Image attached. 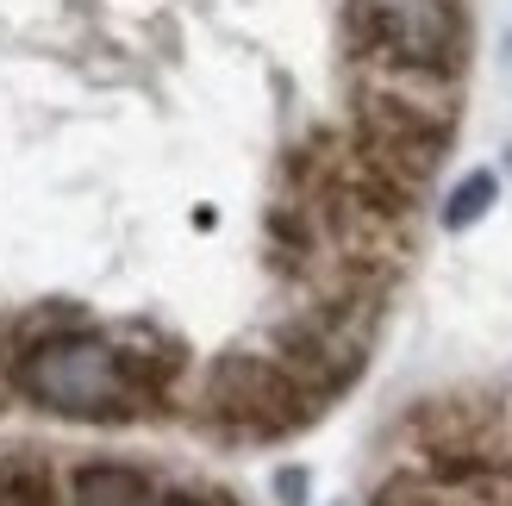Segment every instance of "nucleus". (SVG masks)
<instances>
[{
  "instance_id": "39448f33",
  "label": "nucleus",
  "mask_w": 512,
  "mask_h": 506,
  "mask_svg": "<svg viewBox=\"0 0 512 506\" xmlns=\"http://www.w3.org/2000/svg\"><path fill=\"white\" fill-rule=\"evenodd\" d=\"M381 38H388V0H344V50L350 57L375 63Z\"/></svg>"
},
{
  "instance_id": "f257e3e1",
  "label": "nucleus",
  "mask_w": 512,
  "mask_h": 506,
  "mask_svg": "<svg viewBox=\"0 0 512 506\" xmlns=\"http://www.w3.org/2000/svg\"><path fill=\"white\" fill-rule=\"evenodd\" d=\"M19 388L25 400H38L44 413H63V419H132L138 407L157 400L132 375L119 344L88 332L32 338L19 350Z\"/></svg>"
},
{
  "instance_id": "423d86ee",
  "label": "nucleus",
  "mask_w": 512,
  "mask_h": 506,
  "mask_svg": "<svg viewBox=\"0 0 512 506\" xmlns=\"http://www.w3.org/2000/svg\"><path fill=\"white\" fill-rule=\"evenodd\" d=\"M494 194H500V182H494L488 169H481V175H469V182H463V188H456V194L444 200V225H450V232H463V225H475L481 213L494 207Z\"/></svg>"
},
{
  "instance_id": "0eeeda50",
  "label": "nucleus",
  "mask_w": 512,
  "mask_h": 506,
  "mask_svg": "<svg viewBox=\"0 0 512 506\" xmlns=\"http://www.w3.org/2000/svg\"><path fill=\"white\" fill-rule=\"evenodd\" d=\"M0 506H57L44 469H0Z\"/></svg>"
},
{
  "instance_id": "6e6552de",
  "label": "nucleus",
  "mask_w": 512,
  "mask_h": 506,
  "mask_svg": "<svg viewBox=\"0 0 512 506\" xmlns=\"http://www.w3.org/2000/svg\"><path fill=\"white\" fill-rule=\"evenodd\" d=\"M182 506H194V500H182Z\"/></svg>"
},
{
  "instance_id": "f03ea898",
  "label": "nucleus",
  "mask_w": 512,
  "mask_h": 506,
  "mask_svg": "<svg viewBox=\"0 0 512 506\" xmlns=\"http://www.w3.org/2000/svg\"><path fill=\"white\" fill-rule=\"evenodd\" d=\"M200 407H207L213 425H225L232 438H281L306 425L319 413V400L306 394L275 357H250V350H232L207 369V388H200Z\"/></svg>"
},
{
  "instance_id": "7ed1b4c3",
  "label": "nucleus",
  "mask_w": 512,
  "mask_h": 506,
  "mask_svg": "<svg viewBox=\"0 0 512 506\" xmlns=\"http://www.w3.org/2000/svg\"><path fill=\"white\" fill-rule=\"evenodd\" d=\"M375 63H400L419 75H456L463 63V19L450 0H388V38Z\"/></svg>"
},
{
  "instance_id": "20e7f679",
  "label": "nucleus",
  "mask_w": 512,
  "mask_h": 506,
  "mask_svg": "<svg viewBox=\"0 0 512 506\" xmlns=\"http://www.w3.org/2000/svg\"><path fill=\"white\" fill-rule=\"evenodd\" d=\"M69 506H157V488L132 463H82L69 482Z\"/></svg>"
}]
</instances>
